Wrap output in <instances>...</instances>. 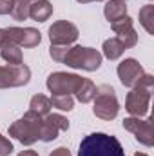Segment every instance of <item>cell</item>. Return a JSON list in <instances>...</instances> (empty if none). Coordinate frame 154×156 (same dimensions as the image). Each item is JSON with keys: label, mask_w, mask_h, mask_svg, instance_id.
<instances>
[{"label": "cell", "mask_w": 154, "mask_h": 156, "mask_svg": "<svg viewBox=\"0 0 154 156\" xmlns=\"http://www.w3.org/2000/svg\"><path fill=\"white\" fill-rule=\"evenodd\" d=\"M18 156H38L37 151H31V149H27V151H22V153H18Z\"/></svg>", "instance_id": "obj_30"}, {"label": "cell", "mask_w": 154, "mask_h": 156, "mask_svg": "<svg viewBox=\"0 0 154 156\" xmlns=\"http://www.w3.org/2000/svg\"><path fill=\"white\" fill-rule=\"evenodd\" d=\"M51 109H53L51 98H47L45 94H35V96L31 98V102H29V111L40 115L42 118L47 116V115L51 113Z\"/></svg>", "instance_id": "obj_16"}, {"label": "cell", "mask_w": 154, "mask_h": 156, "mask_svg": "<svg viewBox=\"0 0 154 156\" xmlns=\"http://www.w3.org/2000/svg\"><path fill=\"white\" fill-rule=\"evenodd\" d=\"M116 38L123 44V47H125V49H132V47L138 44V33H136L134 29H129V31H125V33L118 35Z\"/></svg>", "instance_id": "obj_23"}, {"label": "cell", "mask_w": 154, "mask_h": 156, "mask_svg": "<svg viewBox=\"0 0 154 156\" xmlns=\"http://www.w3.org/2000/svg\"><path fill=\"white\" fill-rule=\"evenodd\" d=\"M78 4H91V2H103V0H76Z\"/></svg>", "instance_id": "obj_31"}, {"label": "cell", "mask_w": 154, "mask_h": 156, "mask_svg": "<svg viewBox=\"0 0 154 156\" xmlns=\"http://www.w3.org/2000/svg\"><path fill=\"white\" fill-rule=\"evenodd\" d=\"M103 62V56L98 49H93V47H82V45H71L64 62L67 67H73V69H82V71H98L100 66Z\"/></svg>", "instance_id": "obj_3"}, {"label": "cell", "mask_w": 154, "mask_h": 156, "mask_svg": "<svg viewBox=\"0 0 154 156\" xmlns=\"http://www.w3.org/2000/svg\"><path fill=\"white\" fill-rule=\"evenodd\" d=\"M13 151H15L13 144H11L5 136H2V134H0V156H9Z\"/></svg>", "instance_id": "obj_26"}, {"label": "cell", "mask_w": 154, "mask_h": 156, "mask_svg": "<svg viewBox=\"0 0 154 156\" xmlns=\"http://www.w3.org/2000/svg\"><path fill=\"white\" fill-rule=\"evenodd\" d=\"M40 125L42 116L33 111H27L20 120L9 125V136H13L22 145H33L40 140Z\"/></svg>", "instance_id": "obj_2"}, {"label": "cell", "mask_w": 154, "mask_h": 156, "mask_svg": "<svg viewBox=\"0 0 154 156\" xmlns=\"http://www.w3.org/2000/svg\"><path fill=\"white\" fill-rule=\"evenodd\" d=\"M9 15L15 20H18V22L27 20L29 18V2H26V0H15L13 2V9H11Z\"/></svg>", "instance_id": "obj_20"}, {"label": "cell", "mask_w": 154, "mask_h": 156, "mask_svg": "<svg viewBox=\"0 0 154 156\" xmlns=\"http://www.w3.org/2000/svg\"><path fill=\"white\" fill-rule=\"evenodd\" d=\"M75 96H76L78 102H82V104L93 102V98L96 96V85H94V82L89 80V78H82V83H80L78 91L75 93Z\"/></svg>", "instance_id": "obj_15"}, {"label": "cell", "mask_w": 154, "mask_h": 156, "mask_svg": "<svg viewBox=\"0 0 154 156\" xmlns=\"http://www.w3.org/2000/svg\"><path fill=\"white\" fill-rule=\"evenodd\" d=\"M123 129L132 133L136 142H140L145 147H152L154 145V131H152V118H142L138 116H129L123 120Z\"/></svg>", "instance_id": "obj_7"}, {"label": "cell", "mask_w": 154, "mask_h": 156, "mask_svg": "<svg viewBox=\"0 0 154 156\" xmlns=\"http://www.w3.org/2000/svg\"><path fill=\"white\" fill-rule=\"evenodd\" d=\"M5 45H7V40H5V31L0 27V49H2V47H5Z\"/></svg>", "instance_id": "obj_29"}, {"label": "cell", "mask_w": 154, "mask_h": 156, "mask_svg": "<svg viewBox=\"0 0 154 156\" xmlns=\"http://www.w3.org/2000/svg\"><path fill=\"white\" fill-rule=\"evenodd\" d=\"M111 27H113V31H114L116 35H121V33H125V31H129V29H134V26H132V18H131L129 15H125L123 18H120V20L113 22Z\"/></svg>", "instance_id": "obj_22"}, {"label": "cell", "mask_w": 154, "mask_h": 156, "mask_svg": "<svg viewBox=\"0 0 154 156\" xmlns=\"http://www.w3.org/2000/svg\"><path fill=\"white\" fill-rule=\"evenodd\" d=\"M31 69L26 64L20 66H0V89L22 87L29 83Z\"/></svg>", "instance_id": "obj_8"}, {"label": "cell", "mask_w": 154, "mask_h": 156, "mask_svg": "<svg viewBox=\"0 0 154 156\" xmlns=\"http://www.w3.org/2000/svg\"><path fill=\"white\" fill-rule=\"evenodd\" d=\"M134 156H149V154H145V153H136Z\"/></svg>", "instance_id": "obj_32"}, {"label": "cell", "mask_w": 154, "mask_h": 156, "mask_svg": "<svg viewBox=\"0 0 154 156\" xmlns=\"http://www.w3.org/2000/svg\"><path fill=\"white\" fill-rule=\"evenodd\" d=\"M49 156H73V154H71V151L67 147H56Z\"/></svg>", "instance_id": "obj_28"}, {"label": "cell", "mask_w": 154, "mask_h": 156, "mask_svg": "<svg viewBox=\"0 0 154 156\" xmlns=\"http://www.w3.org/2000/svg\"><path fill=\"white\" fill-rule=\"evenodd\" d=\"M116 73H118L120 82H121L125 87H129V89L136 87V85L140 83V80L143 78V75H145L142 64H140L136 58H125V60H121V62L118 64Z\"/></svg>", "instance_id": "obj_11"}, {"label": "cell", "mask_w": 154, "mask_h": 156, "mask_svg": "<svg viewBox=\"0 0 154 156\" xmlns=\"http://www.w3.org/2000/svg\"><path fill=\"white\" fill-rule=\"evenodd\" d=\"M47 118H49V120H51V122L58 127V129H60V133L69 129V120L64 116V115H58V113H53V115H51V113H49V115H47Z\"/></svg>", "instance_id": "obj_25"}, {"label": "cell", "mask_w": 154, "mask_h": 156, "mask_svg": "<svg viewBox=\"0 0 154 156\" xmlns=\"http://www.w3.org/2000/svg\"><path fill=\"white\" fill-rule=\"evenodd\" d=\"M53 15V4L49 0H35L29 4V18L35 22H45Z\"/></svg>", "instance_id": "obj_12"}, {"label": "cell", "mask_w": 154, "mask_h": 156, "mask_svg": "<svg viewBox=\"0 0 154 156\" xmlns=\"http://www.w3.org/2000/svg\"><path fill=\"white\" fill-rule=\"evenodd\" d=\"M0 56L4 62H7V66H20L24 64V56H22V49L18 45H5L0 49Z\"/></svg>", "instance_id": "obj_17"}, {"label": "cell", "mask_w": 154, "mask_h": 156, "mask_svg": "<svg viewBox=\"0 0 154 156\" xmlns=\"http://www.w3.org/2000/svg\"><path fill=\"white\" fill-rule=\"evenodd\" d=\"M58 134H60V129L49 120L47 116L42 118V125H40V140L42 142H53V140H56L58 138Z\"/></svg>", "instance_id": "obj_18"}, {"label": "cell", "mask_w": 154, "mask_h": 156, "mask_svg": "<svg viewBox=\"0 0 154 156\" xmlns=\"http://www.w3.org/2000/svg\"><path fill=\"white\" fill-rule=\"evenodd\" d=\"M47 35H49V40H51V45H71L78 40L80 31L73 22L58 20L49 27Z\"/></svg>", "instance_id": "obj_9"}, {"label": "cell", "mask_w": 154, "mask_h": 156, "mask_svg": "<svg viewBox=\"0 0 154 156\" xmlns=\"http://www.w3.org/2000/svg\"><path fill=\"white\" fill-rule=\"evenodd\" d=\"M69 47H71V45H51V47H49V56H51L54 62L62 64L64 58H65V55H67V51H69Z\"/></svg>", "instance_id": "obj_24"}, {"label": "cell", "mask_w": 154, "mask_h": 156, "mask_svg": "<svg viewBox=\"0 0 154 156\" xmlns=\"http://www.w3.org/2000/svg\"><path fill=\"white\" fill-rule=\"evenodd\" d=\"M15 0H0V15H9Z\"/></svg>", "instance_id": "obj_27"}, {"label": "cell", "mask_w": 154, "mask_h": 156, "mask_svg": "<svg viewBox=\"0 0 154 156\" xmlns=\"http://www.w3.org/2000/svg\"><path fill=\"white\" fill-rule=\"evenodd\" d=\"M78 156H125L120 140L107 133L87 134L78 147Z\"/></svg>", "instance_id": "obj_1"}, {"label": "cell", "mask_w": 154, "mask_h": 156, "mask_svg": "<svg viewBox=\"0 0 154 156\" xmlns=\"http://www.w3.org/2000/svg\"><path fill=\"white\" fill-rule=\"evenodd\" d=\"M82 83V76H78L75 73H64V71H56L51 73L47 76V89L53 96H64V94H75Z\"/></svg>", "instance_id": "obj_5"}, {"label": "cell", "mask_w": 154, "mask_h": 156, "mask_svg": "<svg viewBox=\"0 0 154 156\" xmlns=\"http://www.w3.org/2000/svg\"><path fill=\"white\" fill-rule=\"evenodd\" d=\"M103 15L113 24V22L123 18L127 15V5H125L123 0H107L105 5H103Z\"/></svg>", "instance_id": "obj_13"}, {"label": "cell", "mask_w": 154, "mask_h": 156, "mask_svg": "<svg viewBox=\"0 0 154 156\" xmlns=\"http://www.w3.org/2000/svg\"><path fill=\"white\" fill-rule=\"evenodd\" d=\"M26 2H35V0H26Z\"/></svg>", "instance_id": "obj_33"}, {"label": "cell", "mask_w": 154, "mask_h": 156, "mask_svg": "<svg viewBox=\"0 0 154 156\" xmlns=\"http://www.w3.org/2000/svg\"><path fill=\"white\" fill-rule=\"evenodd\" d=\"M94 105H93V113L94 116L105 122H111L118 116L120 113V102L116 96V91L113 89V85L103 83L100 87H96V96L93 98Z\"/></svg>", "instance_id": "obj_4"}, {"label": "cell", "mask_w": 154, "mask_h": 156, "mask_svg": "<svg viewBox=\"0 0 154 156\" xmlns=\"http://www.w3.org/2000/svg\"><path fill=\"white\" fill-rule=\"evenodd\" d=\"M51 105L58 111H71L75 107V98L71 94H64V96H53L51 98Z\"/></svg>", "instance_id": "obj_21"}, {"label": "cell", "mask_w": 154, "mask_h": 156, "mask_svg": "<svg viewBox=\"0 0 154 156\" xmlns=\"http://www.w3.org/2000/svg\"><path fill=\"white\" fill-rule=\"evenodd\" d=\"M149 2H151V0H149Z\"/></svg>", "instance_id": "obj_34"}, {"label": "cell", "mask_w": 154, "mask_h": 156, "mask_svg": "<svg viewBox=\"0 0 154 156\" xmlns=\"http://www.w3.org/2000/svg\"><path fill=\"white\" fill-rule=\"evenodd\" d=\"M123 2H125V0H123Z\"/></svg>", "instance_id": "obj_35"}, {"label": "cell", "mask_w": 154, "mask_h": 156, "mask_svg": "<svg viewBox=\"0 0 154 156\" xmlns=\"http://www.w3.org/2000/svg\"><path fill=\"white\" fill-rule=\"evenodd\" d=\"M138 18H140V24L143 26V29L149 35H154V5L152 4L143 5L140 9V13H138Z\"/></svg>", "instance_id": "obj_19"}, {"label": "cell", "mask_w": 154, "mask_h": 156, "mask_svg": "<svg viewBox=\"0 0 154 156\" xmlns=\"http://www.w3.org/2000/svg\"><path fill=\"white\" fill-rule=\"evenodd\" d=\"M151 94H152V89L149 87H142V85H136L132 87L129 93H127V98H125V109L131 116H145L149 113V104H151Z\"/></svg>", "instance_id": "obj_6"}, {"label": "cell", "mask_w": 154, "mask_h": 156, "mask_svg": "<svg viewBox=\"0 0 154 156\" xmlns=\"http://www.w3.org/2000/svg\"><path fill=\"white\" fill-rule=\"evenodd\" d=\"M123 53H125V47L116 37L114 38H107L102 45V56H105L109 60H118Z\"/></svg>", "instance_id": "obj_14"}, {"label": "cell", "mask_w": 154, "mask_h": 156, "mask_svg": "<svg viewBox=\"0 0 154 156\" xmlns=\"http://www.w3.org/2000/svg\"><path fill=\"white\" fill-rule=\"evenodd\" d=\"M5 40L7 45L18 47H37L42 42V35L35 27H5Z\"/></svg>", "instance_id": "obj_10"}]
</instances>
